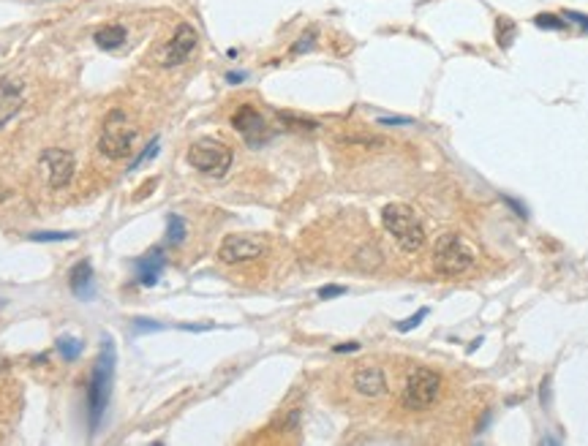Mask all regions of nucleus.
<instances>
[{
  "label": "nucleus",
  "mask_w": 588,
  "mask_h": 446,
  "mask_svg": "<svg viewBox=\"0 0 588 446\" xmlns=\"http://www.w3.org/2000/svg\"><path fill=\"white\" fill-rule=\"evenodd\" d=\"M112 376H115V346L112 340H104V349H101V356L95 362L93 373H90V381H88V428L90 432L98 430L101 419H104V411H107L109 403V392H112Z\"/></svg>",
  "instance_id": "1"
},
{
  "label": "nucleus",
  "mask_w": 588,
  "mask_h": 446,
  "mask_svg": "<svg viewBox=\"0 0 588 446\" xmlns=\"http://www.w3.org/2000/svg\"><path fill=\"white\" fill-rule=\"evenodd\" d=\"M441 389H444L441 373L434 368H425V365H417V368L409 370V376L403 381V408L406 411H428L441 398Z\"/></svg>",
  "instance_id": "2"
},
{
  "label": "nucleus",
  "mask_w": 588,
  "mask_h": 446,
  "mask_svg": "<svg viewBox=\"0 0 588 446\" xmlns=\"http://www.w3.org/2000/svg\"><path fill=\"white\" fill-rule=\"evenodd\" d=\"M382 223L389 231V237L398 243V248L406 253H417L419 248L425 245V229L409 204H401V201L387 204L382 210Z\"/></svg>",
  "instance_id": "3"
},
{
  "label": "nucleus",
  "mask_w": 588,
  "mask_h": 446,
  "mask_svg": "<svg viewBox=\"0 0 588 446\" xmlns=\"http://www.w3.org/2000/svg\"><path fill=\"white\" fill-rule=\"evenodd\" d=\"M137 125L125 117V112L112 109L104 120V131L98 137V150L109 161H123L134 153V142H137Z\"/></svg>",
  "instance_id": "4"
},
{
  "label": "nucleus",
  "mask_w": 588,
  "mask_h": 446,
  "mask_svg": "<svg viewBox=\"0 0 588 446\" xmlns=\"http://www.w3.org/2000/svg\"><path fill=\"white\" fill-rule=\"evenodd\" d=\"M188 164L201 174H210V177H224L226 171L232 169V147L221 139L204 137L199 142H194L188 147Z\"/></svg>",
  "instance_id": "5"
},
{
  "label": "nucleus",
  "mask_w": 588,
  "mask_h": 446,
  "mask_svg": "<svg viewBox=\"0 0 588 446\" xmlns=\"http://www.w3.org/2000/svg\"><path fill=\"white\" fill-rule=\"evenodd\" d=\"M474 264V253L458 234H441L434 245V270L444 277H458Z\"/></svg>",
  "instance_id": "6"
},
{
  "label": "nucleus",
  "mask_w": 588,
  "mask_h": 446,
  "mask_svg": "<svg viewBox=\"0 0 588 446\" xmlns=\"http://www.w3.org/2000/svg\"><path fill=\"white\" fill-rule=\"evenodd\" d=\"M267 253V240L259 234H226L218 248V259L224 264L256 262Z\"/></svg>",
  "instance_id": "7"
},
{
  "label": "nucleus",
  "mask_w": 588,
  "mask_h": 446,
  "mask_svg": "<svg viewBox=\"0 0 588 446\" xmlns=\"http://www.w3.org/2000/svg\"><path fill=\"white\" fill-rule=\"evenodd\" d=\"M232 125L234 131L246 139L248 147H262V144H267V142L273 139V131H270V125L264 123L262 112H256L251 104H243V107L234 112Z\"/></svg>",
  "instance_id": "8"
},
{
  "label": "nucleus",
  "mask_w": 588,
  "mask_h": 446,
  "mask_svg": "<svg viewBox=\"0 0 588 446\" xmlns=\"http://www.w3.org/2000/svg\"><path fill=\"white\" fill-rule=\"evenodd\" d=\"M38 164H41V171H44L47 185L52 188V191L65 188V185L71 183V177H74V155L68 153V150L49 147V150L41 153Z\"/></svg>",
  "instance_id": "9"
},
{
  "label": "nucleus",
  "mask_w": 588,
  "mask_h": 446,
  "mask_svg": "<svg viewBox=\"0 0 588 446\" xmlns=\"http://www.w3.org/2000/svg\"><path fill=\"white\" fill-rule=\"evenodd\" d=\"M196 44H199V36H196V31H194L188 22L177 25L174 36L169 38V46H167V49H164V55H161V63H164V65H183V63L194 55Z\"/></svg>",
  "instance_id": "10"
},
{
  "label": "nucleus",
  "mask_w": 588,
  "mask_h": 446,
  "mask_svg": "<svg viewBox=\"0 0 588 446\" xmlns=\"http://www.w3.org/2000/svg\"><path fill=\"white\" fill-rule=\"evenodd\" d=\"M352 386L362 398H382V395H387V376L379 365H362L355 370Z\"/></svg>",
  "instance_id": "11"
},
{
  "label": "nucleus",
  "mask_w": 588,
  "mask_h": 446,
  "mask_svg": "<svg viewBox=\"0 0 588 446\" xmlns=\"http://www.w3.org/2000/svg\"><path fill=\"white\" fill-rule=\"evenodd\" d=\"M134 267H137V280H140L142 286L150 289V286L158 283V277H161V272H164L167 256H164L161 248H153V250H147L145 256H140V259L134 262Z\"/></svg>",
  "instance_id": "12"
},
{
  "label": "nucleus",
  "mask_w": 588,
  "mask_h": 446,
  "mask_svg": "<svg viewBox=\"0 0 588 446\" xmlns=\"http://www.w3.org/2000/svg\"><path fill=\"white\" fill-rule=\"evenodd\" d=\"M22 109V82L14 79H0V128Z\"/></svg>",
  "instance_id": "13"
},
{
  "label": "nucleus",
  "mask_w": 588,
  "mask_h": 446,
  "mask_svg": "<svg viewBox=\"0 0 588 446\" xmlns=\"http://www.w3.org/2000/svg\"><path fill=\"white\" fill-rule=\"evenodd\" d=\"M68 286H71L74 297H79V299H93L95 286H93V267H90V262H77L71 267Z\"/></svg>",
  "instance_id": "14"
},
{
  "label": "nucleus",
  "mask_w": 588,
  "mask_h": 446,
  "mask_svg": "<svg viewBox=\"0 0 588 446\" xmlns=\"http://www.w3.org/2000/svg\"><path fill=\"white\" fill-rule=\"evenodd\" d=\"M125 38H128V33H125L123 25H107V28L95 33V44L101 49H117V46L125 44Z\"/></svg>",
  "instance_id": "15"
},
{
  "label": "nucleus",
  "mask_w": 588,
  "mask_h": 446,
  "mask_svg": "<svg viewBox=\"0 0 588 446\" xmlns=\"http://www.w3.org/2000/svg\"><path fill=\"white\" fill-rule=\"evenodd\" d=\"M278 120L286 125V128H292V131H316V128H319L316 120L297 117V115H292V112H278Z\"/></svg>",
  "instance_id": "16"
},
{
  "label": "nucleus",
  "mask_w": 588,
  "mask_h": 446,
  "mask_svg": "<svg viewBox=\"0 0 588 446\" xmlns=\"http://www.w3.org/2000/svg\"><path fill=\"white\" fill-rule=\"evenodd\" d=\"M186 240V221L180 216H169V223H167V243L169 245H180Z\"/></svg>",
  "instance_id": "17"
},
{
  "label": "nucleus",
  "mask_w": 588,
  "mask_h": 446,
  "mask_svg": "<svg viewBox=\"0 0 588 446\" xmlns=\"http://www.w3.org/2000/svg\"><path fill=\"white\" fill-rule=\"evenodd\" d=\"M58 351H61L65 362H74L82 354V343L77 338H71V335H63V338H58Z\"/></svg>",
  "instance_id": "18"
},
{
  "label": "nucleus",
  "mask_w": 588,
  "mask_h": 446,
  "mask_svg": "<svg viewBox=\"0 0 588 446\" xmlns=\"http://www.w3.org/2000/svg\"><path fill=\"white\" fill-rule=\"evenodd\" d=\"M33 243H61V240H74L71 231H36L31 234Z\"/></svg>",
  "instance_id": "19"
},
{
  "label": "nucleus",
  "mask_w": 588,
  "mask_h": 446,
  "mask_svg": "<svg viewBox=\"0 0 588 446\" xmlns=\"http://www.w3.org/2000/svg\"><path fill=\"white\" fill-rule=\"evenodd\" d=\"M537 25L545 28V31H564V28H567L564 19H558L556 14H540L537 16Z\"/></svg>",
  "instance_id": "20"
},
{
  "label": "nucleus",
  "mask_w": 588,
  "mask_h": 446,
  "mask_svg": "<svg viewBox=\"0 0 588 446\" xmlns=\"http://www.w3.org/2000/svg\"><path fill=\"white\" fill-rule=\"evenodd\" d=\"M155 155H158V139H153V142H150V147H147V150H145V153H142L140 158H137V161L131 164V171L140 169L142 164H147V161H153Z\"/></svg>",
  "instance_id": "21"
},
{
  "label": "nucleus",
  "mask_w": 588,
  "mask_h": 446,
  "mask_svg": "<svg viewBox=\"0 0 588 446\" xmlns=\"http://www.w3.org/2000/svg\"><path fill=\"white\" fill-rule=\"evenodd\" d=\"M425 316H428V308H422L417 316H411V319H406L403 324H398V329H401V332H409V329H414V326H417V324L422 322Z\"/></svg>",
  "instance_id": "22"
},
{
  "label": "nucleus",
  "mask_w": 588,
  "mask_h": 446,
  "mask_svg": "<svg viewBox=\"0 0 588 446\" xmlns=\"http://www.w3.org/2000/svg\"><path fill=\"white\" fill-rule=\"evenodd\" d=\"M134 329H137V332H158V329H164V324L147 322V319H137V322H134Z\"/></svg>",
  "instance_id": "23"
},
{
  "label": "nucleus",
  "mask_w": 588,
  "mask_h": 446,
  "mask_svg": "<svg viewBox=\"0 0 588 446\" xmlns=\"http://www.w3.org/2000/svg\"><path fill=\"white\" fill-rule=\"evenodd\" d=\"M313 36H316V33H313V31H310V33H305V36H303V41H297V44L292 46V52H294V55H300V52H305V49H310V46H313V41H316Z\"/></svg>",
  "instance_id": "24"
},
{
  "label": "nucleus",
  "mask_w": 588,
  "mask_h": 446,
  "mask_svg": "<svg viewBox=\"0 0 588 446\" xmlns=\"http://www.w3.org/2000/svg\"><path fill=\"white\" fill-rule=\"evenodd\" d=\"M341 294H346V289H343V286H325V289H319V297H322V299H330V297H341Z\"/></svg>",
  "instance_id": "25"
},
{
  "label": "nucleus",
  "mask_w": 588,
  "mask_h": 446,
  "mask_svg": "<svg viewBox=\"0 0 588 446\" xmlns=\"http://www.w3.org/2000/svg\"><path fill=\"white\" fill-rule=\"evenodd\" d=\"M567 16H569L572 22H577V25H580V28H583V31L588 33V16H586V14H577V11H567Z\"/></svg>",
  "instance_id": "26"
},
{
  "label": "nucleus",
  "mask_w": 588,
  "mask_h": 446,
  "mask_svg": "<svg viewBox=\"0 0 588 446\" xmlns=\"http://www.w3.org/2000/svg\"><path fill=\"white\" fill-rule=\"evenodd\" d=\"M411 120L409 117H382L379 120V125H409Z\"/></svg>",
  "instance_id": "27"
},
{
  "label": "nucleus",
  "mask_w": 588,
  "mask_h": 446,
  "mask_svg": "<svg viewBox=\"0 0 588 446\" xmlns=\"http://www.w3.org/2000/svg\"><path fill=\"white\" fill-rule=\"evenodd\" d=\"M359 349V343H346V346H335V351L338 354H343V351H357Z\"/></svg>",
  "instance_id": "28"
},
{
  "label": "nucleus",
  "mask_w": 588,
  "mask_h": 446,
  "mask_svg": "<svg viewBox=\"0 0 588 446\" xmlns=\"http://www.w3.org/2000/svg\"><path fill=\"white\" fill-rule=\"evenodd\" d=\"M226 79H229V82H232V85H237V82H243V79H246V74H240V71H237V74H226Z\"/></svg>",
  "instance_id": "29"
},
{
  "label": "nucleus",
  "mask_w": 588,
  "mask_h": 446,
  "mask_svg": "<svg viewBox=\"0 0 588 446\" xmlns=\"http://www.w3.org/2000/svg\"><path fill=\"white\" fill-rule=\"evenodd\" d=\"M9 196H11V191H9L6 185L0 183V201H6V199H9Z\"/></svg>",
  "instance_id": "30"
}]
</instances>
